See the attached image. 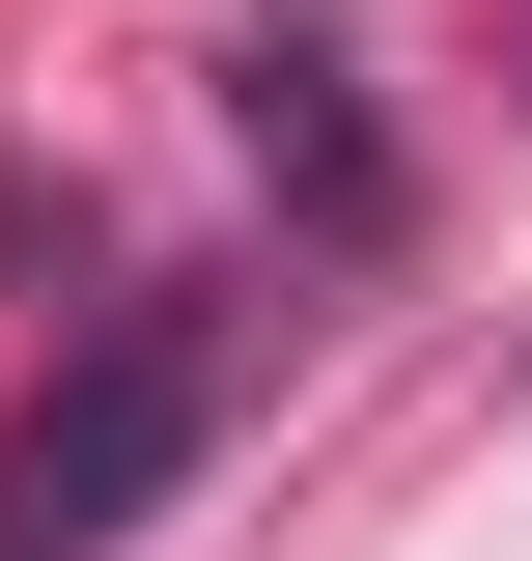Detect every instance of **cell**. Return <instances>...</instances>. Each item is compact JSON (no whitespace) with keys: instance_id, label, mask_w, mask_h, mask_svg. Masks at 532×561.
I'll list each match as a JSON object with an SVG mask.
<instances>
[{"instance_id":"6da1fadb","label":"cell","mask_w":532,"mask_h":561,"mask_svg":"<svg viewBox=\"0 0 532 561\" xmlns=\"http://www.w3.org/2000/svg\"><path fill=\"white\" fill-rule=\"evenodd\" d=\"M197 421H224V337H197V309H113L57 393L0 421V561H113L140 505L197 478Z\"/></svg>"}]
</instances>
